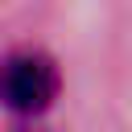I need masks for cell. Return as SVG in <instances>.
Listing matches in <instances>:
<instances>
[{
  "mask_svg": "<svg viewBox=\"0 0 132 132\" xmlns=\"http://www.w3.org/2000/svg\"><path fill=\"white\" fill-rule=\"evenodd\" d=\"M58 62L41 50H12L0 58V107L16 116H37L58 99Z\"/></svg>",
  "mask_w": 132,
  "mask_h": 132,
  "instance_id": "obj_1",
  "label": "cell"
}]
</instances>
